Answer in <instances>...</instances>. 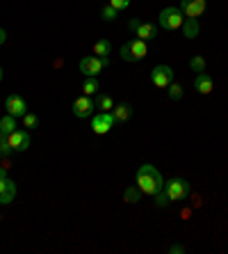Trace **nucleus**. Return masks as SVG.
Instances as JSON below:
<instances>
[{"instance_id": "f257e3e1", "label": "nucleus", "mask_w": 228, "mask_h": 254, "mask_svg": "<svg viewBox=\"0 0 228 254\" xmlns=\"http://www.w3.org/2000/svg\"><path fill=\"white\" fill-rule=\"evenodd\" d=\"M135 184L139 186V190L144 195H155L164 188V179L160 174V170L155 165H139L137 174H135Z\"/></svg>"}, {"instance_id": "f03ea898", "label": "nucleus", "mask_w": 228, "mask_h": 254, "mask_svg": "<svg viewBox=\"0 0 228 254\" xmlns=\"http://www.w3.org/2000/svg\"><path fill=\"white\" fill-rule=\"evenodd\" d=\"M182 21H185V16H182L181 7H164L162 12H160V25H162L164 30L182 28Z\"/></svg>"}, {"instance_id": "7ed1b4c3", "label": "nucleus", "mask_w": 228, "mask_h": 254, "mask_svg": "<svg viewBox=\"0 0 228 254\" xmlns=\"http://www.w3.org/2000/svg\"><path fill=\"white\" fill-rule=\"evenodd\" d=\"M164 192L169 195L171 201H181L189 195V184L185 181V179H178V177L169 179V181L164 184Z\"/></svg>"}, {"instance_id": "20e7f679", "label": "nucleus", "mask_w": 228, "mask_h": 254, "mask_svg": "<svg viewBox=\"0 0 228 254\" xmlns=\"http://www.w3.org/2000/svg\"><path fill=\"white\" fill-rule=\"evenodd\" d=\"M94 110H98V108H96V101L91 99V96L82 94V96H78V99L73 101V115H76L78 119L91 117V115H94Z\"/></svg>"}, {"instance_id": "39448f33", "label": "nucleus", "mask_w": 228, "mask_h": 254, "mask_svg": "<svg viewBox=\"0 0 228 254\" xmlns=\"http://www.w3.org/2000/svg\"><path fill=\"white\" fill-rule=\"evenodd\" d=\"M151 80H153V85H155V87L167 89L171 83H174V69H171V66H167V64H158L155 69L151 71Z\"/></svg>"}, {"instance_id": "423d86ee", "label": "nucleus", "mask_w": 228, "mask_h": 254, "mask_svg": "<svg viewBox=\"0 0 228 254\" xmlns=\"http://www.w3.org/2000/svg\"><path fill=\"white\" fill-rule=\"evenodd\" d=\"M5 110H7V115H12V117H23V115L28 113V103H25V99L21 94L12 92V94H7V99H5Z\"/></svg>"}, {"instance_id": "0eeeda50", "label": "nucleus", "mask_w": 228, "mask_h": 254, "mask_svg": "<svg viewBox=\"0 0 228 254\" xmlns=\"http://www.w3.org/2000/svg\"><path fill=\"white\" fill-rule=\"evenodd\" d=\"M100 71H103V64H100L98 55H89V58L80 60V73L85 78H98Z\"/></svg>"}, {"instance_id": "6e6552de", "label": "nucleus", "mask_w": 228, "mask_h": 254, "mask_svg": "<svg viewBox=\"0 0 228 254\" xmlns=\"http://www.w3.org/2000/svg\"><path fill=\"white\" fill-rule=\"evenodd\" d=\"M7 142L12 151H28L30 149V133L28 130H21V128H14L9 135H7Z\"/></svg>"}, {"instance_id": "1a4fd4ad", "label": "nucleus", "mask_w": 228, "mask_h": 254, "mask_svg": "<svg viewBox=\"0 0 228 254\" xmlns=\"http://www.w3.org/2000/svg\"><path fill=\"white\" fill-rule=\"evenodd\" d=\"M112 126H114V115L112 113H98L94 119H91V130H94L96 135L110 133Z\"/></svg>"}, {"instance_id": "9d476101", "label": "nucleus", "mask_w": 228, "mask_h": 254, "mask_svg": "<svg viewBox=\"0 0 228 254\" xmlns=\"http://www.w3.org/2000/svg\"><path fill=\"white\" fill-rule=\"evenodd\" d=\"M181 12L187 18H199L205 12V0H181Z\"/></svg>"}, {"instance_id": "9b49d317", "label": "nucleus", "mask_w": 228, "mask_h": 254, "mask_svg": "<svg viewBox=\"0 0 228 254\" xmlns=\"http://www.w3.org/2000/svg\"><path fill=\"white\" fill-rule=\"evenodd\" d=\"M14 197H16V184L12 179H0V206H7L12 204Z\"/></svg>"}, {"instance_id": "f8f14e48", "label": "nucleus", "mask_w": 228, "mask_h": 254, "mask_svg": "<svg viewBox=\"0 0 228 254\" xmlns=\"http://www.w3.org/2000/svg\"><path fill=\"white\" fill-rule=\"evenodd\" d=\"M194 89L199 92V94H210L212 89H215V80H212L210 73H196V78H194Z\"/></svg>"}, {"instance_id": "ddd939ff", "label": "nucleus", "mask_w": 228, "mask_h": 254, "mask_svg": "<svg viewBox=\"0 0 228 254\" xmlns=\"http://www.w3.org/2000/svg\"><path fill=\"white\" fill-rule=\"evenodd\" d=\"M155 35H158V28L153 23H139V28L135 30V37L141 42H151V39H155Z\"/></svg>"}, {"instance_id": "4468645a", "label": "nucleus", "mask_w": 228, "mask_h": 254, "mask_svg": "<svg viewBox=\"0 0 228 254\" xmlns=\"http://www.w3.org/2000/svg\"><path fill=\"white\" fill-rule=\"evenodd\" d=\"M199 32H201V25L196 18H185V21H182V37H185V39H196Z\"/></svg>"}, {"instance_id": "2eb2a0df", "label": "nucleus", "mask_w": 228, "mask_h": 254, "mask_svg": "<svg viewBox=\"0 0 228 254\" xmlns=\"http://www.w3.org/2000/svg\"><path fill=\"white\" fill-rule=\"evenodd\" d=\"M128 44H130V51H133V58L135 60H144L148 55L146 42H141V39H133V42H128Z\"/></svg>"}, {"instance_id": "dca6fc26", "label": "nucleus", "mask_w": 228, "mask_h": 254, "mask_svg": "<svg viewBox=\"0 0 228 254\" xmlns=\"http://www.w3.org/2000/svg\"><path fill=\"white\" fill-rule=\"evenodd\" d=\"M141 195H144V192L139 190L137 184L128 186V188L123 190V201H126V204H137V201H141Z\"/></svg>"}, {"instance_id": "f3484780", "label": "nucleus", "mask_w": 228, "mask_h": 254, "mask_svg": "<svg viewBox=\"0 0 228 254\" xmlns=\"http://www.w3.org/2000/svg\"><path fill=\"white\" fill-rule=\"evenodd\" d=\"M112 115H114V122H128L130 115H133V108L128 103H119V106H114Z\"/></svg>"}, {"instance_id": "a211bd4d", "label": "nucleus", "mask_w": 228, "mask_h": 254, "mask_svg": "<svg viewBox=\"0 0 228 254\" xmlns=\"http://www.w3.org/2000/svg\"><path fill=\"white\" fill-rule=\"evenodd\" d=\"M96 108H98L100 113H112V110H114V101L107 94H98L96 96Z\"/></svg>"}, {"instance_id": "6ab92c4d", "label": "nucleus", "mask_w": 228, "mask_h": 254, "mask_svg": "<svg viewBox=\"0 0 228 254\" xmlns=\"http://www.w3.org/2000/svg\"><path fill=\"white\" fill-rule=\"evenodd\" d=\"M98 78H85V83H82V92L87 96H94L96 92H98Z\"/></svg>"}, {"instance_id": "aec40b11", "label": "nucleus", "mask_w": 228, "mask_h": 254, "mask_svg": "<svg viewBox=\"0 0 228 254\" xmlns=\"http://www.w3.org/2000/svg\"><path fill=\"white\" fill-rule=\"evenodd\" d=\"M14 128H16V117H12V115H5V117L0 119V130H2V133H7V135H9Z\"/></svg>"}, {"instance_id": "412c9836", "label": "nucleus", "mask_w": 228, "mask_h": 254, "mask_svg": "<svg viewBox=\"0 0 228 254\" xmlns=\"http://www.w3.org/2000/svg\"><path fill=\"white\" fill-rule=\"evenodd\" d=\"M112 53V44L107 39H98L94 44V55H110Z\"/></svg>"}, {"instance_id": "4be33fe9", "label": "nucleus", "mask_w": 228, "mask_h": 254, "mask_svg": "<svg viewBox=\"0 0 228 254\" xmlns=\"http://www.w3.org/2000/svg\"><path fill=\"white\" fill-rule=\"evenodd\" d=\"M117 9H114V7L112 5H105L103 7V9H100V18H103V21H107V23H112V21H117Z\"/></svg>"}, {"instance_id": "5701e85b", "label": "nucleus", "mask_w": 228, "mask_h": 254, "mask_svg": "<svg viewBox=\"0 0 228 254\" xmlns=\"http://www.w3.org/2000/svg\"><path fill=\"white\" fill-rule=\"evenodd\" d=\"M9 154H12V147H9V142H7V133L0 130V158H7Z\"/></svg>"}, {"instance_id": "b1692460", "label": "nucleus", "mask_w": 228, "mask_h": 254, "mask_svg": "<svg viewBox=\"0 0 228 254\" xmlns=\"http://www.w3.org/2000/svg\"><path fill=\"white\" fill-rule=\"evenodd\" d=\"M189 66H192L194 73H203L205 71V60L201 58V55H194V58L189 60Z\"/></svg>"}, {"instance_id": "393cba45", "label": "nucleus", "mask_w": 228, "mask_h": 254, "mask_svg": "<svg viewBox=\"0 0 228 254\" xmlns=\"http://www.w3.org/2000/svg\"><path fill=\"white\" fill-rule=\"evenodd\" d=\"M167 89H169V99H171V101H181V99H182V85L171 83Z\"/></svg>"}, {"instance_id": "a878e982", "label": "nucleus", "mask_w": 228, "mask_h": 254, "mask_svg": "<svg viewBox=\"0 0 228 254\" xmlns=\"http://www.w3.org/2000/svg\"><path fill=\"white\" fill-rule=\"evenodd\" d=\"M21 119H23V126H25V128H37V124H39V117H37L35 113H25Z\"/></svg>"}, {"instance_id": "bb28decb", "label": "nucleus", "mask_w": 228, "mask_h": 254, "mask_svg": "<svg viewBox=\"0 0 228 254\" xmlns=\"http://www.w3.org/2000/svg\"><path fill=\"white\" fill-rule=\"evenodd\" d=\"M153 197H155V206H160V208H162V206H167V204H169V195L164 192V188L160 190V192H155V195H153Z\"/></svg>"}, {"instance_id": "cd10ccee", "label": "nucleus", "mask_w": 228, "mask_h": 254, "mask_svg": "<svg viewBox=\"0 0 228 254\" xmlns=\"http://www.w3.org/2000/svg\"><path fill=\"white\" fill-rule=\"evenodd\" d=\"M119 55H121L126 62H135V58H133V51H130V44H123L121 46V51H119Z\"/></svg>"}, {"instance_id": "c85d7f7f", "label": "nucleus", "mask_w": 228, "mask_h": 254, "mask_svg": "<svg viewBox=\"0 0 228 254\" xmlns=\"http://www.w3.org/2000/svg\"><path fill=\"white\" fill-rule=\"evenodd\" d=\"M110 5L117 9V12H121V9H126V7L130 5V0H110Z\"/></svg>"}, {"instance_id": "c756f323", "label": "nucleus", "mask_w": 228, "mask_h": 254, "mask_svg": "<svg viewBox=\"0 0 228 254\" xmlns=\"http://www.w3.org/2000/svg\"><path fill=\"white\" fill-rule=\"evenodd\" d=\"M187 248H182V245H171L169 248V254H185Z\"/></svg>"}, {"instance_id": "7c9ffc66", "label": "nucleus", "mask_w": 228, "mask_h": 254, "mask_svg": "<svg viewBox=\"0 0 228 254\" xmlns=\"http://www.w3.org/2000/svg\"><path fill=\"white\" fill-rule=\"evenodd\" d=\"M139 23H141L139 18H130V21H128V28H130V30H133V32H135V30L139 28Z\"/></svg>"}, {"instance_id": "2f4dec72", "label": "nucleus", "mask_w": 228, "mask_h": 254, "mask_svg": "<svg viewBox=\"0 0 228 254\" xmlns=\"http://www.w3.org/2000/svg\"><path fill=\"white\" fill-rule=\"evenodd\" d=\"M100 58V64H103V69H107L110 66V55H98Z\"/></svg>"}, {"instance_id": "473e14b6", "label": "nucleus", "mask_w": 228, "mask_h": 254, "mask_svg": "<svg viewBox=\"0 0 228 254\" xmlns=\"http://www.w3.org/2000/svg\"><path fill=\"white\" fill-rule=\"evenodd\" d=\"M7 42V32H5V30H2V28H0V46H2V44H5Z\"/></svg>"}, {"instance_id": "72a5a7b5", "label": "nucleus", "mask_w": 228, "mask_h": 254, "mask_svg": "<svg viewBox=\"0 0 228 254\" xmlns=\"http://www.w3.org/2000/svg\"><path fill=\"white\" fill-rule=\"evenodd\" d=\"M7 177V167H0V179H5Z\"/></svg>"}, {"instance_id": "f704fd0d", "label": "nucleus", "mask_w": 228, "mask_h": 254, "mask_svg": "<svg viewBox=\"0 0 228 254\" xmlns=\"http://www.w3.org/2000/svg\"><path fill=\"white\" fill-rule=\"evenodd\" d=\"M2 73H5V71H2V66H0V80H2Z\"/></svg>"}]
</instances>
